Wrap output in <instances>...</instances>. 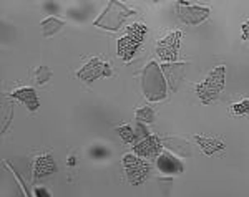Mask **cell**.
<instances>
[{
    "label": "cell",
    "instance_id": "12",
    "mask_svg": "<svg viewBox=\"0 0 249 197\" xmlns=\"http://www.w3.org/2000/svg\"><path fill=\"white\" fill-rule=\"evenodd\" d=\"M10 98L14 99H18L29 108V111L35 113L38 110L40 106V101H38V96H37V91L30 86H25V88H18V90L12 91L10 93Z\"/></svg>",
    "mask_w": 249,
    "mask_h": 197
},
{
    "label": "cell",
    "instance_id": "18",
    "mask_svg": "<svg viewBox=\"0 0 249 197\" xmlns=\"http://www.w3.org/2000/svg\"><path fill=\"white\" fill-rule=\"evenodd\" d=\"M52 78V70L45 65L38 66L37 71H35V82H37V84H45L47 82H50Z\"/></svg>",
    "mask_w": 249,
    "mask_h": 197
},
{
    "label": "cell",
    "instance_id": "9",
    "mask_svg": "<svg viewBox=\"0 0 249 197\" xmlns=\"http://www.w3.org/2000/svg\"><path fill=\"white\" fill-rule=\"evenodd\" d=\"M161 152H163V141L156 134H151V136H148V138L138 141L133 146V154H136L138 158L155 159V158H158Z\"/></svg>",
    "mask_w": 249,
    "mask_h": 197
},
{
    "label": "cell",
    "instance_id": "19",
    "mask_svg": "<svg viewBox=\"0 0 249 197\" xmlns=\"http://www.w3.org/2000/svg\"><path fill=\"white\" fill-rule=\"evenodd\" d=\"M232 113H234V115H238V116L249 115V99H243L241 103L232 104Z\"/></svg>",
    "mask_w": 249,
    "mask_h": 197
},
{
    "label": "cell",
    "instance_id": "17",
    "mask_svg": "<svg viewBox=\"0 0 249 197\" xmlns=\"http://www.w3.org/2000/svg\"><path fill=\"white\" fill-rule=\"evenodd\" d=\"M116 132L120 134V138L123 139V143H135V131L130 124H123V126L116 128Z\"/></svg>",
    "mask_w": 249,
    "mask_h": 197
},
{
    "label": "cell",
    "instance_id": "11",
    "mask_svg": "<svg viewBox=\"0 0 249 197\" xmlns=\"http://www.w3.org/2000/svg\"><path fill=\"white\" fill-rule=\"evenodd\" d=\"M57 172V164H55L53 158L50 154H43L38 156L34 163V179H43L50 174H55Z\"/></svg>",
    "mask_w": 249,
    "mask_h": 197
},
{
    "label": "cell",
    "instance_id": "22",
    "mask_svg": "<svg viewBox=\"0 0 249 197\" xmlns=\"http://www.w3.org/2000/svg\"><path fill=\"white\" fill-rule=\"evenodd\" d=\"M67 164H68V166H70V167L77 166V158H75L73 154H71V156H68V159H67Z\"/></svg>",
    "mask_w": 249,
    "mask_h": 197
},
{
    "label": "cell",
    "instance_id": "5",
    "mask_svg": "<svg viewBox=\"0 0 249 197\" xmlns=\"http://www.w3.org/2000/svg\"><path fill=\"white\" fill-rule=\"evenodd\" d=\"M183 32L176 30L168 33L156 43V53L164 63H175L179 55V45H181Z\"/></svg>",
    "mask_w": 249,
    "mask_h": 197
},
{
    "label": "cell",
    "instance_id": "21",
    "mask_svg": "<svg viewBox=\"0 0 249 197\" xmlns=\"http://www.w3.org/2000/svg\"><path fill=\"white\" fill-rule=\"evenodd\" d=\"M243 40H249V20L243 23Z\"/></svg>",
    "mask_w": 249,
    "mask_h": 197
},
{
    "label": "cell",
    "instance_id": "15",
    "mask_svg": "<svg viewBox=\"0 0 249 197\" xmlns=\"http://www.w3.org/2000/svg\"><path fill=\"white\" fill-rule=\"evenodd\" d=\"M184 139H178V138H168L166 141H163V146L170 148V149L176 151L178 154L181 156H190L191 154V149H190V144H184V146H179L183 144Z\"/></svg>",
    "mask_w": 249,
    "mask_h": 197
},
{
    "label": "cell",
    "instance_id": "10",
    "mask_svg": "<svg viewBox=\"0 0 249 197\" xmlns=\"http://www.w3.org/2000/svg\"><path fill=\"white\" fill-rule=\"evenodd\" d=\"M156 167L166 176H175L184 172V164L175 154H171L170 151H163L156 158Z\"/></svg>",
    "mask_w": 249,
    "mask_h": 197
},
{
    "label": "cell",
    "instance_id": "6",
    "mask_svg": "<svg viewBox=\"0 0 249 197\" xmlns=\"http://www.w3.org/2000/svg\"><path fill=\"white\" fill-rule=\"evenodd\" d=\"M123 166L126 171V176L133 186H140L146 181L148 174H150V164L136 154H124L123 156Z\"/></svg>",
    "mask_w": 249,
    "mask_h": 197
},
{
    "label": "cell",
    "instance_id": "4",
    "mask_svg": "<svg viewBox=\"0 0 249 197\" xmlns=\"http://www.w3.org/2000/svg\"><path fill=\"white\" fill-rule=\"evenodd\" d=\"M135 14V10L126 9L122 2H115L113 0V2L108 3V9L95 20V25L100 28H105V30H118L124 20Z\"/></svg>",
    "mask_w": 249,
    "mask_h": 197
},
{
    "label": "cell",
    "instance_id": "8",
    "mask_svg": "<svg viewBox=\"0 0 249 197\" xmlns=\"http://www.w3.org/2000/svg\"><path fill=\"white\" fill-rule=\"evenodd\" d=\"M211 10L208 7L191 5L190 2H176V15L186 25H199L210 17Z\"/></svg>",
    "mask_w": 249,
    "mask_h": 197
},
{
    "label": "cell",
    "instance_id": "20",
    "mask_svg": "<svg viewBox=\"0 0 249 197\" xmlns=\"http://www.w3.org/2000/svg\"><path fill=\"white\" fill-rule=\"evenodd\" d=\"M34 194H35V197H52L50 191L45 189V187H35L34 189Z\"/></svg>",
    "mask_w": 249,
    "mask_h": 197
},
{
    "label": "cell",
    "instance_id": "1",
    "mask_svg": "<svg viewBox=\"0 0 249 197\" xmlns=\"http://www.w3.org/2000/svg\"><path fill=\"white\" fill-rule=\"evenodd\" d=\"M143 93L148 101H161L168 95L163 68L156 62H150L143 71Z\"/></svg>",
    "mask_w": 249,
    "mask_h": 197
},
{
    "label": "cell",
    "instance_id": "16",
    "mask_svg": "<svg viewBox=\"0 0 249 197\" xmlns=\"http://www.w3.org/2000/svg\"><path fill=\"white\" fill-rule=\"evenodd\" d=\"M135 116H136V121L143 123V124H150L156 119L155 110L151 106H143V108H140V110H136Z\"/></svg>",
    "mask_w": 249,
    "mask_h": 197
},
{
    "label": "cell",
    "instance_id": "2",
    "mask_svg": "<svg viewBox=\"0 0 249 197\" xmlns=\"http://www.w3.org/2000/svg\"><path fill=\"white\" fill-rule=\"evenodd\" d=\"M224 84H226V66H216L201 83L196 84V96L201 99L203 104H210L223 93Z\"/></svg>",
    "mask_w": 249,
    "mask_h": 197
},
{
    "label": "cell",
    "instance_id": "13",
    "mask_svg": "<svg viewBox=\"0 0 249 197\" xmlns=\"http://www.w3.org/2000/svg\"><path fill=\"white\" fill-rule=\"evenodd\" d=\"M195 141L198 143V146L201 148V151L206 156H214L216 152L223 151L224 148H226V144H224L223 141L214 139V138H204V136H199V134L195 136Z\"/></svg>",
    "mask_w": 249,
    "mask_h": 197
},
{
    "label": "cell",
    "instance_id": "7",
    "mask_svg": "<svg viewBox=\"0 0 249 197\" xmlns=\"http://www.w3.org/2000/svg\"><path fill=\"white\" fill-rule=\"evenodd\" d=\"M111 76V66L110 63L102 62L100 58H91L90 62H87L80 70L77 71V78L82 80L83 83H93L95 80L100 78H108Z\"/></svg>",
    "mask_w": 249,
    "mask_h": 197
},
{
    "label": "cell",
    "instance_id": "14",
    "mask_svg": "<svg viewBox=\"0 0 249 197\" xmlns=\"http://www.w3.org/2000/svg\"><path fill=\"white\" fill-rule=\"evenodd\" d=\"M63 27H65V23H63L62 20L50 17V18H47L42 22V35L45 38L53 37V35H57L60 30H63Z\"/></svg>",
    "mask_w": 249,
    "mask_h": 197
},
{
    "label": "cell",
    "instance_id": "3",
    "mask_svg": "<svg viewBox=\"0 0 249 197\" xmlns=\"http://www.w3.org/2000/svg\"><path fill=\"white\" fill-rule=\"evenodd\" d=\"M148 28L144 23H133L126 28V35L122 37L116 43L118 48V56L123 62H130L131 58L136 55V51L142 47L144 37H146Z\"/></svg>",
    "mask_w": 249,
    "mask_h": 197
}]
</instances>
